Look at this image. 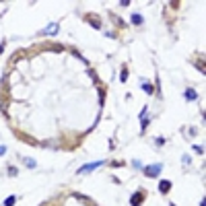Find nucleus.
Returning <instances> with one entry per match:
<instances>
[{"instance_id": "1", "label": "nucleus", "mask_w": 206, "mask_h": 206, "mask_svg": "<svg viewBox=\"0 0 206 206\" xmlns=\"http://www.w3.org/2000/svg\"><path fill=\"white\" fill-rule=\"evenodd\" d=\"M161 171H163V165H161V163H155V165L144 167V175H146V177H157Z\"/></svg>"}, {"instance_id": "2", "label": "nucleus", "mask_w": 206, "mask_h": 206, "mask_svg": "<svg viewBox=\"0 0 206 206\" xmlns=\"http://www.w3.org/2000/svg\"><path fill=\"white\" fill-rule=\"evenodd\" d=\"M101 165H105V161H95V163H89V165H82L79 169V173L82 175V173H89V171H95V169H99Z\"/></svg>"}, {"instance_id": "3", "label": "nucleus", "mask_w": 206, "mask_h": 206, "mask_svg": "<svg viewBox=\"0 0 206 206\" xmlns=\"http://www.w3.org/2000/svg\"><path fill=\"white\" fill-rule=\"evenodd\" d=\"M142 202H144V192L142 190H138L136 194H132V198H130V204L132 206H142Z\"/></svg>"}, {"instance_id": "4", "label": "nucleus", "mask_w": 206, "mask_h": 206, "mask_svg": "<svg viewBox=\"0 0 206 206\" xmlns=\"http://www.w3.org/2000/svg\"><path fill=\"white\" fill-rule=\"evenodd\" d=\"M85 21L91 23V27H95V29H101V21H99L95 14H85Z\"/></svg>"}, {"instance_id": "5", "label": "nucleus", "mask_w": 206, "mask_h": 206, "mask_svg": "<svg viewBox=\"0 0 206 206\" xmlns=\"http://www.w3.org/2000/svg\"><path fill=\"white\" fill-rule=\"evenodd\" d=\"M169 190H171V182H169V179H163V182L159 183V192H163V194H169Z\"/></svg>"}, {"instance_id": "6", "label": "nucleus", "mask_w": 206, "mask_h": 206, "mask_svg": "<svg viewBox=\"0 0 206 206\" xmlns=\"http://www.w3.org/2000/svg\"><path fill=\"white\" fill-rule=\"evenodd\" d=\"M185 99L188 101H198V93L194 89H185Z\"/></svg>"}, {"instance_id": "7", "label": "nucleus", "mask_w": 206, "mask_h": 206, "mask_svg": "<svg viewBox=\"0 0 206 206\" xmlns=\"http://www.w3.org/2000/svg\"><path fill=\"white\" fill-rule=\"evenodd\" d=\"M41 33H43V35H46V33H52V35H56V33H58V25H56V23H50V27H46V29H43Z\"/></svg>"}, {"instance_id": "8", "label": "nucleus", "mask_w": 206, "mask_h": 206, "mask_svg": "<svg viewBox=\"0 0 206 206\" xmlns=\"http://www.w3.org/2000/svg\"><path fill=\"white\" fill-rule=\"evenodd\" d=\"M130 21H132L134 25H142V23H144V17H142V14H138V12H134Z\"/></svg>"}, {"instance_id": "9", "label": "nucleus", "mask_w": 206, "mask_h": 206, "mask_svg": "<svg viewBox=\"0 0 206 206\" xmlns=\"http://www.w3.org/2000/svg\"><path fill=\"white\" fill-rule=\"evenodd\" d=\"M140 82H142V91L146 93V95H153V85H150V82H146V80H140Z\"/></svg>"}, {"instance_id": "10", "label": "nucleus", "mask_w": 206, "mask_h": 206, "mask_svg": "<svg viewBox=\"0 0 206 206\" xmlns=\"http://www.w3.org/2000/svg\"><path fill=\"white\" fill-rule=\"evenodd\" d=\"M120 80H122V82H126V80H128V68H126V66H122V74H120Z\"/></svg>"}, {"instance_id": "11", "label": "nucleus", "mask_w": 206, "mask_h": 206, "mask_svg": "<svg viewBox=\"0 0 206 206\" xmlns=\"http://www.w3.org/2000/svg\"><path fill=\"white\" fill-rule=\"evenodd\" d=\"M14 202H17V196H8V198L4 200V206H12Z\"/></svg>"}, {"instance_id": "12", "label": "nucleus", "mask_w": 206, "mask_h": 206, "mask_svg": "<svg viewBox=\"0 0 206 206\" xmlns=\"http://www.w3.org/2000/svg\"><path fill=\"white\" fill-rule=\"evenodd\" d=\"M111 19H114V23H117V27H126V25H124V21H122L120 17H115V14H111Z\"/></svg>"}, {"instance_id": "13", "label": "nucleus", "mask_w": 206, "mask_h": 206, "mask_svg": "<svg viewBox=\"0 0 206 206\" xmlns=\"http://www.w3.org/2000/svg\"><path fill=\"white\" fill-rule=\"evenodd\" d=\"M149 124H150V120H146V117H142V124H140V130L144 132V130H146V126H149Z\"/></svg>"}, {"instance_id": "14", "label": "nucleus", "mask_w": 206, "mask_h": 206, "mask_svg": "<svg viewBox=\"0 0 206 206\" xmlns=\"http://www.w3.org/2000/svg\"><path fill=\"white\" fill-rule=\"evenodd\" d=\"M17 173H19V169H17V167H12V165H8V175H12V177H14Z\"/></svg>"}, {"instance_id": "15", "label": "nucleus", "mask_w": 206, "mask_h": 206, "mask_svg": "<svg viewBox=\"0 0 206 206\" xmlns=\"http://www.w3.org/2000/svg\"><path fill=\"white\" fill-rule=\"evenodd\" d=\"M25 165H27L29 169H33V167H35V161H31V159H25Z\"/></svg>"}, {"instance_id": "16", "label": "nucleus", "mask_w": 206, "mask_h": 206, "mask_svg": "<svg viewBox=\"0 0 206 206\" xmlns=\"http://www.w3.org/2000/svg\"><path fill=\"white\" fill-rule=\"evenodd\" d=\"M155 140H157V146H163V144H165V138H163V136L155 138Z\"/></svg>"}, {"instance_id": "17", "label": "nucleus", "mask_w": 206, "mask_h": 206, "mask_svg": "<svg viewBox=\"0 0 206 206\" xmlns=\"http://www.w3.org/2000/svg\"><path fill=\"white\" fill-rule=\"evenodd\" d=\"M194 150L198 153V155H202V153H204V149H202V146H198V144H194Z\"/></svg>"}, {"instance_id": "18", "label": "nucleus", "mask_w": 206, "mask_h": 206, "mask_svg": "<svg viewBox=\"0 0 206 206\" xmlns=\"http://www.w3.org/2000/svg\"><path fill=\"white\" fill-rule=\"evenodd\" d=\"M4 153H6V146H4V144H0V155H4Z\"/></svg>"}, {"instance_id": "19", "label": "nucleus", "mask_w": 206, "mask_h": 206, "mask_svg": "<svg viewBox=\"0 0 206 206\" xmlns=\"http://www.w3.org/2000/svg\"><path fill=\"white\" fill-rule=\"evenodd\" d=\"M2 50H4V43H0V54H2Z\"/></svg>"}]
</instances>
